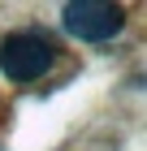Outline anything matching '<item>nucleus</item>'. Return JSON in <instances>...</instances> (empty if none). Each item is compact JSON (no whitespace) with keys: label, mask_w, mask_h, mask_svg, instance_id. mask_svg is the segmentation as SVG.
I'll return each mask as SVG.
<instances>
[{"label":"nucleus","mask_w":147,"mask_h":151,"mask_svg":"<svg viewBox=\"0 0 147 151\" xmlns=\"http://www.w3.org/2000/svg\"><path fill=\"white\" fill-rule=\"evenodd\" d=\"M52 60H56V47L48 43V35H39V30H17V35H9L0 43V69L13 82L43 78L52 69Z\"/></svg>","instance_id":"obj_1"},{"label":"nucleus","mask_w":147,"mask_h":151,"mask_svg":"<svg viewBox=\"0 0 147 151\" xmlns=\"http://www.w3.org/2000/svg\"><path fill=\"white\" fill-rule=\"evenodd\" d=\"M61 22H65V30L74 39H82V43H104V39H113L125 26V13L113 0H74V4H65Z\"/></svg>","instance_id":"obj_2"}]
</instances>
